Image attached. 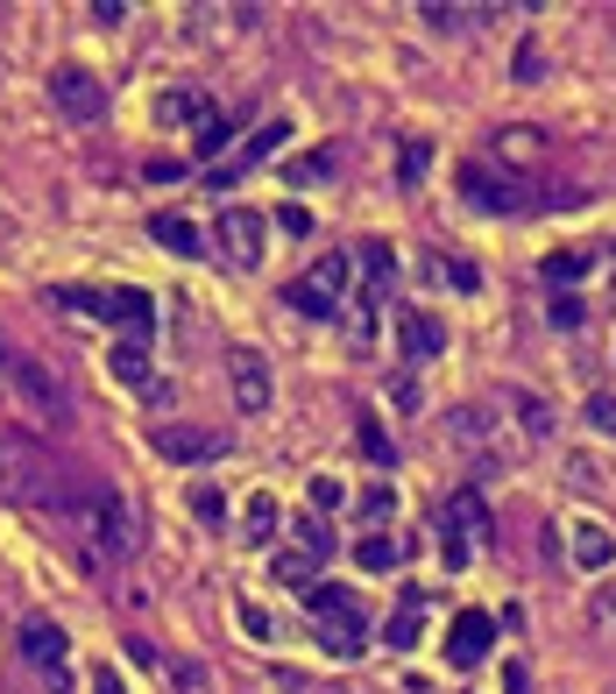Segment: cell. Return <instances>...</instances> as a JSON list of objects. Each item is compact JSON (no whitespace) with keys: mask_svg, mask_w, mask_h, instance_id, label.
<instances>
[{"mask_svg":"<svg viewBox=\"0 0 616 694\" xmlns=\"http://www.w3.org/2000/svg\"><path fill=\"white\" fill-rule=\"evenodd\" d=\"M390 510H397V489H390V482H376V489L361 496V517H390Z\"/></svg>","mask_w":616,"mask_h":694,"instance_id":"35","label":"cell"},{"mask_svg":"<svg viewBox=\"0 0 616 694\" xmlns=\"http://www.w3.org/2000/svg\"><path fill=\"white\" fill-rule=\"evenodd\" d=\"M22 660L43 666V673H64V660H71L64 631H57V624H22Z\"/></svg>","mask_w":616,"mask_h":694,"instance_id":"9","label":"cell"},{"mask_svg":"<svg viewBox=\"0 0 616 694\" xmlns=\"http://www.w3.org/2000/svg\"><path fill=\"white\" fill-rule=\"evenodd\" d=\"M319 645L334 652V660H355V652H361V616H326V624H319Z\"/></svg>","mask_w":616,"mask_h":694,"instance_id":"16","label":"cell"},{"mask_svg":"<svg viewBox=\"0 0 616 694\" xmlns=\"http://www.w3.org/2000/svg\"><path fill=\"white\" fill-rule=\"evenodd\" d=\"M538 71H546V57H538V43H525V50H517V86H531Z\"/></svg>","mask_w":616,"mask_h":694,"instance_id":"39","label":"cell"},{"mask_svg":"<svg viewBox=\"0 0 616 694\" xmlns=\"http://www.w3.org/2000/svg\"><path fill=\"white\" fill-rule=\"evenodd\" d=\"M305 609H312L319 624H326V616H361V609H355V595H348V588H334V582H312V588H305Z\"/></svg>","mask_w":616,"mask_h":694,"instance_id":"19","label":"cell"},{"mask_svg":"<svg viewBox=\"0 0 616 694\" xmlns=\"http://www.w3.org/2000/svg\"><path fill=\"white\" fill-rule=\"evenodd\" d=\"M489 645H496V616H489V609H460L454 631H447V660H454V666H483Z\"/></svg>","mask_w":616,"mask_h":694,"instance_id":"7","label":"cell"},{"mask_svg":"<svg viewBox=\"0 0 616 694\" xmlns=\"http://www.w3.org/2000/svg\"><path fill=\"white\" fill-rule=\"evenodd\" d=\"M305 277H312L326 298H340V291H348V256H319L312 269H305Z\"/></svg>","mask_w":616,"mask_h":694,"instance_id":"27","label":"cell"},{"mask_svg":"<svg viewBox=\"0 0 616 694\" xmlns=\"http://www.w3.org/2000/svg\"><path fill=\"white\" fill-rule=\"evenodd\" d=\"M355 439H361V454H369L376 468H390V433H382L376 418H361V433H355Z\"/></svg>","mask_w":616,"mask_h":694,"instance_id":"31","label":"cell"},{"mask_svg":"<svg viewBox=\"0 0 616 694\" xmlns=\"http://www.w3.org/2000/svg\"><path fill=\"white\" fill-rule=\"evenodd\" d=\"M50 107L71 113V121H100V113H107V86L92 79L86 65H57L50 71Z\"/></svg>","mask_w":616,"mask_h":694,"instance_id":"2","label":"cell"},{"mask_svg":"<svg viewBox=\"0 0 616 694\" xmlns=\"http://www.w3.org/2000/svg\"><path fill=\"white\" fill-rule=\"evenodd\" d=\"M157 454L178 460V468H206V460H227L235 439L213 433V426H157Z\"/></svg>","mask_w":616,"mask_h":694,"instance_id":"3","label":"cell"},{"mask_svg":"<svg viewBox=\"0 0 616 694\" xmlns=\"http://www.w3.org/2000/svg\"><path fill=\"white\" fill-rule=\"evenodd\" d=\"M284 305H298V313H305V319H334V313H340V298H326V291H319V284H312V277H298V284H291V291H284Z\"/></svg>","mask_w":616,"mask_h":694,"instance_id":"22","label":"cell"},{"mask_svg":"<svg viewBox=\"0 0 616 694\" xmlns=\"http://www.w3.org/2000/svg\"><path fill=\"white\" fill-rule=\"evenodd\" d=\"M227 383H235V404H241L248 418L269 412V397H277V383H269V361L256 355V347H235V355H227Z\"/></svg>","mask_w":616,"mask_h":694,"instance_id":"6","label":"cell"},{"mask_svg":"<svg viewBox=\"0 0 616 694\" xmlns=\"http://www.w3.org/2000/svg\"><path fill=\"white\" fill-rule=\"evenodd\" d=\"M496 157L538 163V157H546V135H538V128H504V135H496Z\"/></svg>","mask_w":616,"mask_h":694,"instance_id":"23","label":"cell"},{"mask_svg":"<svg viewBox=\"0 0 616 694\" xmlns=\"http://www.w3.org/2000/svg\"><path fill=\"white\" fill-rule=\"evenodd\" d=\"M567 553H574V567H588V574H603V567L616 561V546H609V532H603V525H574Z\"/></svg>","mask_w":616,"mask_h":694,"instance_id":"13","label":"cell"},{"mask_svg":"<svg viewBox=\"0 0 616 694\" xmlns=\"http://www.w3.org/2000/svg\"><path fill=\"white\" fill-rule=\"evenodd\" d=\"M361 277H369V284H361V305H376V298H382V284L397 277L390 241H361Z\"/></svg>","mask_w":616,"mask_h":694,"instance_id":"14","label":"cell"},{"mask_svg":"<svg viewBox=\"0 0 616 694\" xmlns=\"http://www.w3.org/2000/svg\"><path fill=\"white\" fill-rule=\"evenodd\" d=\"M149 235H157L170 256H199V227L178 220V214H157V220H149Z\"/></svg>","mask_w":616,"mask_h":694,"instance_id":"17","label":"cell"},{"mask_svg":"<svg viewBox=\"0 0 616 694\" xmlns=\"http://www.w3.org/2000/svg\"><path fill=\"white\" fill-rule=\"evenodd\" d=\"M588 262H595V248H553L538 269H546V284H574V277H588Z\"/></svg>","mask_w":616,"mask_h":694,"instance_id":"20","label":"cell"},{"mask_svg":"<svg viewBox=\"0 0 616 694\" xmlns=\"http://www.w3.org/2000/svg\"><path fill=\"white\" fill-rule=\"evenodd\" d=\"M241 631H248V638H269L277 624H269V609H241Z\"/></svg>","mask_w":616,"mask_h":694,"instance_id":"42","label":"cell"},{"mask_svg":"<svg viewBox=\"0 0 616 694\" xmlns=\"http://www.w3.org/2000/svg\"><path fill=\"white\" fill-rule=\"evenodd\" d=\"M510 404H517V418H525V439H546V433H553V412H546L531 390H510Z\"/></svg>","mask_w":616,"mask_h":694,"instance_id":"26","label":"cell"},{"mask_svg":"<svg viewBox=\"0 0 616 694\" xmlns=\"http://www.w3.org/2000/svg\"><path fill=\"white\" fill-rule=\"evenodd\" d=\"M397 340H404V361H433L439 347H447V326H439L433 313H404L397 319Z\"/></svg>","mask_w":616,"mask_h":694,"instance_id":"8","label":"cell"},{"mask_svg":"<svg viewBox=\"0 0 616 694\" xmlns=\"http://www.w3.org/2000/svg\"><path fill=\"white\" fill-rule=\"evenodd\" d=\"M206 113H213V107H206L199 92H163V100H157V121H191V128H199Z\"/></svg>","mask_w":616,"mask_h":694,"instance_id":"25","label":"cell"},{"mask_svg":"<svg viewBox=\"0 0 616 694\" xmlns=\"http://www.w3.org/2000/svg\"><path fill=\"white\" fill-rule=\"evenodd\" d=\"M468 191H475V206H483V214H525V185H517V178L496 185L489 170H468Z\"/></svg>","mask_w":616,"mask_h":694,"instance_id":"10","label":"cell"},{"mask_svg":"<svg viewBox=\"0 0 616 694\" xmlns=\"http://www.w3.org/2000/svg\"><path fill=\"white\" fill-rule=\"evenodd\" d=\"M92 694H128V687H121V673H113V666H92Z\"/></svg>","mask_w":616,"mask_h":694,"instance_id":"44","label":"cell"},{"mask_svg":"<svg viewBox=\"0 0 616 694\" xmlns=\"http://www.w3.org/2000/svg\"><path fill=\"white\" fill-rule=\"evenodd\" d=\"M355 561L361 567H369V574H390V567H404V538H361V546H355Z\"/></svg>","mask_w":616,"mask_h":694,"instance_id":"21","label":"cell"},{"mask_svg":"<svg viewBox=\"0 0 616 694\" xmlns=\"http://www.w3.org/2000/svg\"><path fill=\"white\" fill-rule=\"evenodd\" d=\"M284 142H291V128H284V121H262L256 135H241V142H235V157H227V163H213V191H227L235 178H248L256 163H269Z\"/></svg>","mask_w":616,"mask_h":694,"instance_id":"4","label":"cell"},{"mask_svg":"<svg viewBox=\"0 0 616 694\" xmlns=\"http://www.w3.org/2000/svg\"><path fill=\"white\" fill-rule=\"evenodd\" d=\"M504 687H510V694H525V666H510V673H504Z\"/></svg>","mask_w":616,"mask_h":694,"instance_id":"46","label":"cell"},{"mask_svg":"<svg viewBox=\"0 0 616 694\" xmlns=\"http://www.w3.org/2000/svg\"><path fill=\"white\" fill-rule=\"evenodd\" d=\"M439 561H447V567H468V538H460L454 525H439Z\"/></svg>","mask_w":616,"mask_h":694,"instance_id":"33","label":"cell"},{"mask_svg":"<svg viewBox=\"0 0 616 694\" xmlns=\"http://www.w3.org/2000/svg\"><path fill=\"white\" fill-rule=\"evenodd\" d=\"M191 142H199V157H220V149L235 142V135H227V113H206V121L191 128Z\"/></svg>","mask_w":616,"mask_h":694,"instance_id":"28","label":"cell"},{"mask_svg":"<svg viewBox=\"0 0 616 694\" xmlns=\"http://www.w3.org/2000/svg\"><path fill=\"white\" fill-rule=\"evenodd\" d=\"M269 574H277L284 588H312L319 582V561H312V553H298V546H277V553H269Z\"/></svg>","mask_w":616,"mask_h":694,"instance_id":"15","label":"cell"},{"mask_svg":"<svg viewBox=\"0 0 616 694\" xmlns=\"http://www.w3.org/2000/svg\"><path fill=\"white\" fill-rule=\"evenodd\" d=\"M305 496H312V517H326V510H340V504H348V489H340L334 475H312V489H305Z\"/></svg>","mask_w":616,"mask_h":694,"instance_id":"30","label":"cell"},{"mask_svg":"<svg viewBox=\"0 0 616 694\" xmlns=\"http://www.w3.org/2000/svg\"><path fill=\"white\" fill-rule=\"evenodd\" d=\"M277 525H284L277 496L256 489V496H248V510H241V538H248V546H269V538H277Z\"/></svg>","mask_w":616,"mask_h":694,"instance_id":"12","label":"cell"},{"mask_svg":"<svg viewBox=\"0 0 616 694\" xmlns=\"http://www.w3.org/2000/svg\"><path fill=\"white\" fill-rule=\"evenodd\" d=\"M277 220H284V235H312V214H305V206H284Z\"/></svg>","mask_w":616,"mask_h":694,"instance_id":"41","label":"cell"},{"mask_svg":"<svg viewBox=\"0 0 616 694\" xmlns=\"http://www.w3.org/2000/svg\"><path fill=\"white\" fill-rule=\"evenodd\" d=\"M426 163H433V142H418V135H411V142L397 149V185L418 191V185H426Z\"/></svg>","mask_w":616,"mask_h":694,"instance_id":"24","label":"cell"},{"mask_svg":"<svg viewBox=\"0 0 616 694\" xmlns=\"http://www.w3.org/2000/svg\"><path fill=\"white\" fill-rule=\"evenodd\" d=\"M191 510H199V517H227V504H220L213 482H191Z\"/></svg>","mask_w":616,"mask_h":694,"instance_id":"34","label":"cell"},{"mask_svg":"<svg viewBox=\"0 0 616 694\" xmlns=\"http://www.w3.org/2000/svg\"><path fill=\"white\" fill-rule=\"evenodd\" d=\"M0 369H8V390H14V404H22L29 426H64V418H71L64 383H57L43 361H0Z\"/></svg>","mask_w":616,"mask_h":694,"instance_id":"1","label":"cell"},{"mask_svg":"<svg viewBox=\"0 0 616 694\" xmlns=\"http://www.w3.org/2000/svg\"><path fill=\"white\" fill-rule=\"evenodd\" d=\"M92 22H107V29L128 22V0H92Z\"/></svg>","mask_w":616,"mask_h":694,"instance_id":"40","label":"cell"},{"mask_svg":"<svg viewBox=\"0 0 616 694\" xmlns=\"http://www.w3.org/2000/svg\"><path fill=\"white\" fill-rule=\"evenodd\" d=\"M447 433L460 439V447H483L489 426H483V412H447Z\"/></svg>","mask_w":616,"mask_h":694,"instance_id":"29","label":"cell"},{"mask_svg":"<svg viewBox=\"0 0 616 694\" xmlns=\"http://www.w3.org/2000/svg\"><path fill=\"white\" fill-rule=\"evenodd\" d=\"M609 609H616V595H609Z\"/></svg>","mask_w":616,"mask_h":694,"instance_id":"47","label":"cell"},{"mask_svg":"<svg viewBox=\"0 0 616 694\" xmlns=\"http://www.w3.org/2000/svg\"><path fill=\"white\" fill-rule=\"evenodd\" d=\"M426 22H433V29H460L468 14H460V8H439V0H433V8H426Z\"/></svg>","mask_w":616,"mask_h":694,"instance_id":"43","label":"cell"},{"mask_svg":"<svg viewBox=\"0 0 616 694\" xmlns=\"http://www.w3.org/2000/svg\"><path fill=\"white\" fill-rule=\"evenodd\" d=\"M588 426H595V433H616V397H603V390L588 397Z\"/></svg>","mask_w":616,"mask_h":694,"instance_id":"37","label":"cell"},{"mask_svg":"<svg viewBox=\"0 0 616 694\" xmlns=\"http://www.w3.org/2000/svg\"><path fill=\"white\" fill-rule=\"evenodd\" d=\"M107 369L121 376V383H149V347L142 340H113L107 347Z\"/></svg>","mask_w":616,"mask_h":694,"instance_id":"18","label":"cell"},{"mask_svg":"<svg viewBox=\"0 0 616 694\" xmlns=\"http://www.w3.org/2000/svg\"><path fill=\"white\" fill-rule=\"evenodd\" d=\"M326 170H334V149H326V157H298L291 163V185H312V178H326Z\"/></svg>","mask_w":616,"mask_h":694,"instance_id":"38","label":"cell"},{"mask_svg":"<svg viewBox=\"0 0 616 694\" xmlns=\"http://www.w3.org/2000/svg\"><path fill=\"white\" fill-rule=\"evenodd\" d=\"M439 525H454L460 538H468V546L496 532V525H489V510H483V496H475V489H454V496H447V517H439Z\"/></svg>","mask_w":616,"mask_h":694,"instance_id":"11","label":"cell"},{"mask_svg":"<svg viewBox=\"0 0 616 694\" xmlns=\"http://www.w3.org/2000/svg\"><path fill=\"white\" fill-rule=\"evenodd\" d=\"M298 553H312V561H326V553H334V532H326L319 517H305V525H298Z\"/></svg>","mask_w":616,"mask_h":694,"instance_id":"32","label":"cell"},{"mask_svg":"<svg viewBox=\"0 0 616 694\" xmlns=\"http://www.w3.org/2000/svg\"><path fill=\"white\" fill-rule=\"evenodd\" d=\"M411 638H418V616H411V609H404V616H397V624H390V645H411Z\"/></svg>","mask_w":616,"mask_h":694,"instance_id":"45","label":"cell"},{"mask_svg":"<svg viewBox=\"0 0 616 694\" xmlns=\"http://www.w3.org/2000/svg\"><path fill=\"white\" fill-rule=\"evenodd\" d=\"M262 241H269V220L248 214V206H220V248L235 269H256L262 262Z\"/></svg>","mask_w":616,"mask_h":694,"instance_id":"5","label":"cell"},{"mask_svg":"<svg viewBox=\"0 0 616 694\" xmlns=\"http://www.w3.org/2000/svg\"><path fill=\"white\" fill-rule=\"evenodd\" d=\"M546 319L560 326V334H574V326H582V298H553V305H546Z\"/></svg>","mask_w":616,"mask_h":694,"instance_id":"36","label":"cell"}]
</instances>
